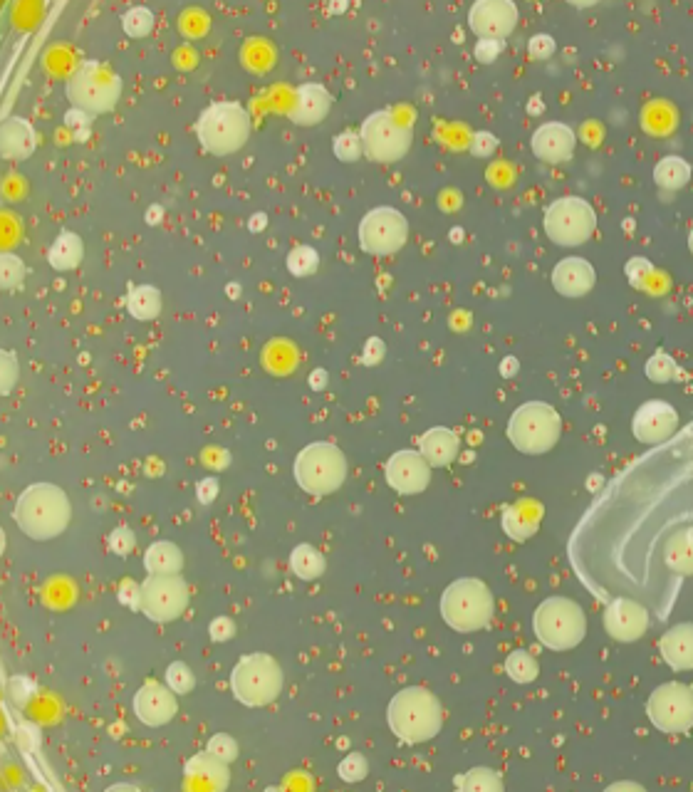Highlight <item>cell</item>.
Returning <instances> with one entry per match:
<instances>
[{"label": "cell", "instance_id": "cell-1", "mask_svg": "<svg viewBox=\"0 0 693 792\" xmlns=\"http://www.w3.org/2000/svg\"><path fill=\"white\" fill-rule=\"evenodd\" d=\"M13 520L20 533L45 543L65 533L72 520V503L55 483H33L15 500Z\"/></svg>", "mask_w": 693, "mask_h": 792}, {"label": "cell", "instance_id": "cell-2", "mask_svg": "<svg viewBox=\"0 0 693 792\" xmlns=\"http://www.w3.org/2000/svg\"><path fill=\"white\" fill-rule=\"evenodd\" d=\"M387 723L401 743H426L444 728V706L426 686H404L389 701Z\"/></svg>", "mask_w": 693, "mask_h": 792}, {"label": "cell", "instance_id": "cell-3", "mask_svg": "<svg viewBox=\"0 0 693 792\" xmlns=\"http://www.w3.org/2000/svg\"><path fill=\"white\" fill-rule=\"evenodd\" d=\"M250 122L248 109L241 102L223 99V102H211L196 119V139L208 154L228 156L243 149L250 139Z\"/></svg>", "mask_w": 693, "mask_h": 792}, {"label": "cell", "instance_id": "cell-4", "mask_svg": "<svg viewBox=\"0 0 693 792\" xmlns=\"http://www.w3.org/2000/svg\"><path fill=\"white\" fill-rule=\"evenodd\" d=\"M495 597L491 587L476 577H461L441 594V617L453 632L473 634L491 624Z\"/></svg>", "mask_w": 693, "mask_h": 792}, {"label": "cell", "instance_id": "cell-5", "mask_svg": "<svg viewBox=\"0 0 693 792\" xmlns=\"http://www.w3.org/2000/svg\"><path fill=\"white\" fill-rule=\"evenodd\" d=\"M533 632L545 649L570 651L587 637V614L570 597H547L533 614Z\"/></svg>", "mask_w": 693, "mask_h": 792}, {"label": "cell", "instance_id": "cell-6", "mask_svg": "<svg viewBox=\"0 0 693 792\" xmlns=\"http://www.w3.org/2000/svg\"><path fill=\"white\" fill-rule=\"evenodd\" d=\"M347 456L330 441H315L297 453L293 463L295 483L307 495L325 498L340 491L347 481Z\"/></svg>", "mask_w": 693, "mask_h": 792}, {"label": "cell", "instance_id": "cell-7", "mask_svg": "<svg viewBox=\"0 0 693 792\" xmlns=\"http://www.w3.org/2000/svg\"><path fill=\"white\" fill-rule=\"evenodd\" d=\"M505 436L515 451L525 456H543L562 436V416L545 401H525L508 419Z\"/></svg>", "mask_w": 693, "mask_h": 792}, {"label": "cell", "instance_id": "cell-8", "mask_svg": "<svg viewBox=\"0 0 693 792\" xmlns=\"http://www.w3.org/2000/svg\"><path fill=\"white\" fill-rule=\"evenodd\" d=\"M65 95L72 107L90 117L107 114L122 99V77L104 62L85 60L67 77Z\"/></svg>", "mask_w": 693, "mask_h": 792}, {"label": "cell", "instance_id": "cell-9", "mask_svg": "<svg viewBox=\"0 0 693 792\" xmlns=\"http://www.w3.org/2000/svg\"><path fill=\"white\" fill-rule=\"evenodd\" d=\"M285 676L278 659L263 651H253L238 659L231 671V691L238 703L248 708L270 706L283 693Z\"/></svg>", "mask_w": 693, "mask_h": 792}, {"label": "cell", "instance_id": "cell-10", "mask_svg": "<svg viewBox=\"0 0 693 792\" xmlns=\"http://www.w3.org/2000/svg\"><path fill=\"white\" fill-rule=\"evenodd\" d=\"M545 236L560 248L585 246L597 231V211L587 198L560 196L547 203L543 216Z\"/></svg>", "mask_w": 693, "mask_h": 792}, {"label": "cell", "instance_id": "cell-11", "mask_svg": "<svg viewBox=\"0 0 693 792\" xmlns=\"http://www.w3.org/2000/svg\"><path fill=\"white\" fill-rule=\"evenodd\" d=\"M646 718L666 736H684L693 728V686L666 681L646 698Z\"/></svg>", "mask_w": 693, "mask_h": 792}, {"label": "cell", "instance_id": "cell-12", "mask_svg": "<svg viewBox=\"0 0 693 792\" xmlns=\"http://www.w3.org/2000/svg\"><path fill=\"white\" fill-rule=\"evenodd\" d=\"M364 156L377 164H396L411 149V129L394 117L389 109H377L359 127Z\"/></svg>", "mask_w": 693, "mask_h": 792}, {"label": "cell", "instance_id": "cell-13", "mask_svg": "<svg viewBox=\"0 0 693 792\" xmlns=\"http://www.w3.org/2000/svg\"><path fill=\"white\" fill-rule=\"evenodd\" d=\"M359 248L369 255H394L409 241V221L394 206H377L364 213L357 228Z\"/></svg>", "mask_w": 693, "mask_h": 792}, {"label": "cell", "instance_id": "cell-14", "mask_svg": "<svg viewBox=\"0 0 693 792\" xmlns=\"http://www.w3.org/2000/svg\"><path fill=\"white\" fill-rule=\"evenodd\" d=\"M191 602L189 582L179 575H149L139 592V612L156 624H169L186 612Z\"/></svg>", "mask_w": 693, "mask_h": 792}, {"label": "cell", "instance_id": "cell-15", "mask_svg": "<svg viewBox=\"0 0 693 792\" xmlns=\"http://www.w3.org/2000/svg\"><path fill=\"white\" fill-rule=\"evenodd\" d=\"M602 622L609 639H614L619 644H634L639 639H644V634L649 632L651 614L637 597L617 594V597H612L607 602Z\"/></svg>", "mask_w": 693, "mask_h": 792}, {"label": "cell", "instance_id": "cell-16", "mask_svg": "<svg viewBox=\"0 0 693 792\" xmlns=\"http://www.w3.org/2000/svg\"><path fill=\"white\" fill-rule=\"evenodd\" d=\"M679 431V411L669 401L651 399L644 401L632 419V434L639 444L661 446L674 439Z\"/></svg>", "mask_w": 693, "mask_h": 792}, {"label": "cell", "instance_id": "cell-17", "mask_svg": "<svg viewBox=\"0 0 693 792\" xmlns=\"http://www.w3.org/2000/svg\"><path fill=\"white\" fill-rule=\"evenodd\" d=\"M384 478L399 495H419L429 488L431 466L416 448H401L384 463Z\"/></svg>", "mask_w": 693, "mask_h": 792}, {"label": "cell", "instance_id": "cell-18", "mask_svg": "<svg viewBox=\"0 0 693 792\" xmlns=\"http://www.w3.org/2000/svg\"><path fill=\"white\" fill-rule=\"evenodd\" d=\"M518 20L520 10L513 0H476L468 8V28L481 40H505Z\"/></svg>", "mask_w": 693, "mask_h": 792}, {"label": "cell", "instance_id": "cell-19", "mask_svg": "<svg viewBox=\"0 0 693 792\" xmlns=\"http://www.w3.org/2000/svg\"><path fill=\"white\" fill-rule=\"evenodd\" d=\"M132 708L139 723L149 728H161L174 721V716L179 713V698L169 684L149 679L134 693Z\"/></svg>", "mask_w": 693, "mask_h": 792}, {"label": "cell", "instance_id": "cell-20", "mask_svg": "<svg viewBox=\"0 0 693 792\" xmlns=\"http://www.w3.org/2000/svg\"><path fill=\"white\" fill-rule=\"evenodd\" d=\"M530 149H533L535 159L545 161V164H567L575 156L577 134L565 122H545L533 132Z\"/></svg>", "mask_w": 693, "mask_h": 792}, {"label": "cell", "instance_id": "cell-21", "mask_svg": "<svg viewBox=\"0 0 693 792\" xmlns=\"http://www.w3.org/2000/svg\"><path fill=\"white\" fill-rule=\"evenodd\" d=\"M550 283L555 293L567 297V300H580V297L590 295L597 285V270L590 260L570 255V258H562L560 263H555Z\"/></svg>", "mask_w": 693, "mask_h": 792}, {"label": "cell", "instance_id": "cell-22", "mask_svg": "<svg viewBox=\"0 0 693 792\" xmlns=\"http://www.w3.org/2000/svg\"><path fill=\"white\" fill-rule=\"evenodd\" d=\"M332 109V95L322 82H305L295 90L293 107H290V119L297 127H315L325 122V117Z\"/></svg>", "mask_w": 693, "mask_h": 792}, {"label": "cell", "instance_id": "cell-23", "mask_svg": "<svg viewBox=\"0 0 693 792\" xmlns=\"http://www.w3.org/2000/svg\"><path fill=\"white\" fill-rule=\"evenodd\" d=\"M545 508L540 500L535 498H520L515 503L505 505L503 508V530L510 540L515 543H525L533 538L540 530L543 523Z\"/></svg>", "mask_w": 693, "mask_h": 792}, {"label": "cell", "instance_id": "cell-24", "mask_svg": "<svg viewBox=\"0 0 693 792\" xmlns=\"http://www.w3.org/2000/svg\"><path fill=\"white\" fill-rule=\"evenodd\" d=\"M38 149V132L25 117H8L0 124V156L5 161H25Z\"/></svg>", "mask_w": 693, "mask_h": 792}, {"label": "cell", "instance_id": "cell-25", "mask_svg": "<svg viewBox=\"0 0 693 792\" xmlns=\"http://www.w3.org/2000/svg\"><path fill=\"white\" fill-rule=\"evenodd\" d=\"M659 654L664 664L674 671L693 669V622H679L661 634Z\"/></svg>", "mask_w": 693, "mask_h": 792}, {"label": "cell", "instance_id": "cell-26", "mask_svg": "<svg viewBox=\"0 0 693 792\" xmlns=\"http://www.w3.org/2000/svg\"><path fill=\"white\" fill-rule=\"evenodd\" d=\"M419 453L429 461L431 468H446L461 453V439L448 426H431L419 436Z\"/></svg>", "mask_w": 693, "mask_h": 792}, {"label": "cell", "instance_id": "cell-27", "mask_svg": "<svg viewBox=\"0 0 693 792\" xmlns=\"http://www.w3.org/2000/svg\"><path fill=\"white\" fill-rule=\"evenodd\" d=\"M184 773L189 780L208 783L213 790H226L228 783H231L228 763H223L221 758H216V755L208 753V750L191 755V758L184 763Z\"/></svg>", "mask_w": 693, "mask_h": 792}, {"label": "cell", "instance_id": "cell-28", "mask_svg": "<svg viewBox=\"0 0 693 792\" xmlns=\"http://www.w3.org/2000/svg\"><path fill=\"white\" fill-rule=\"evenodd\" d=\"M661 562L679 580L693 575V528L679 530L661 547Z\"/></svg>", "mask_w": 693, "mask_h": 792}, {"label": "cell", "instance_id": "cell-29", "mask_svg": "<svg viewBox=\"0 0 693 792\" xmlns=\"http://www.w3.org/2000/svg\"><path fill=\"white\" fill-rule=\"evenodd\" d=\"M85 260V243L77 233L60 231V236L52 241L48 248V263L57 273H67V270L80 268V263Z\"/></svg>", "mask_w": 693, "mask_h": 792}, {"label": "cell", "instance_id": "cell-30", "mask_svg": "<svg viewBox=\"0 0 693 792\" xmlns=\"http://www.w3.org/2000/svg\"><path fill=\"white\" fill-rule=\"evenodd\" d=\"M144 570L149 575H179L184 570V552L169 540H156L144 552Z\"/></svg>", "mask_w": 693, "mask_h": 792}, {"label": "cell", "instance_id": "cell-31", "mask_svg": "<svg viewBox=\"0 0 693 792\" xmlns=\"http://www.w3.org/2000/svg\"><path fill=\"white\" fill-rule=\"evenodd\" d=\"M691 176L693 169L689 161L676 154L664 156L654 166V184L664 191H681L684 186H689Z\"/></svg>", "mask_w": 693, "mask_h": 792}, {"label": "cell", "instance_id": "cell-32", "mask_svg": "<svg viewBox=\"0 0 693 792\" xmlns=\"http://www.w3.org/2000/svg\"><path fill=\"white\" fill-rule=\"evenodd\" d=\"M161 290L154 285H132L127 293V312L139 322H151L161 315Z\"/></svg>", "mask_w": 693, "mask_h": 792}, {"label": "cell", "instance_id": "cell-33", "mask_svg": "<svg viewBox=\"0 0 693 792\" xmlns=\"http://www.w3.org/2000/svg\"><path fill=\"white\" fill-rule=\"evenodd\" d=\"M325 570H327V560L315 545L300 543L297 547H293V552H290V572H293L297 580H305V582L320 580V577L325 575Z\"/></svg>", "mask_w": 693, "mask_h": 792}, {"label": "cell", "instance_id": "cell-34", "mask_svg": "<svg viewBox=\"0 0 693 792\" xmlns=\"http://www.w3.org/2000/svg\"><path fill=\"white\" fill-rule=\"evenodd\" d=\"M297 357L300 354H297L293 342L273 340L263 349V367L270 374H275V377H288V374H293L297 369V362H300Z\"/></svg>", "mask_w": 693, "mask_h": 792}, {"label": "cell", "instance_id": "cell-35", "mask_svg": "<svg viewBox=\"0 0 693 792\" xmlns=\"http://www.w3.org/2000/svg\"><path fill=\"white\" fill-rule=\"evenodd\" d=\"M505 674H508L510 681L515 684L525 686L533 684L535 679L540 676V664L528 649H513L508 656H505Z\"/></svg>", "mask_w": 693, "mask_h": 792}, {"label": "cell", "instance_id": "cell-36", "mask_svg": "<svg viewBox=\"0 0 693 792\" xmlns=\"http://www.w3.org/2000/svg\"><path fill=\"white\" fill-rule=\"evenodd\" d=\"M453 785H456V788L461 792H503L505 790L503 778H500L498 770H493V768H471L468 773L453 778Z\"/></svg>", "mask_w": 693, "mask_h": 792}, {"label": "cell", "instance_id": "cell-37", "mask_svg": "<svg viewBox=\"0 0 693 792\" xmlns=\"http://www.w3.org/2000/svg\"><path fill=\"white\" fill-rule=\"evenodd\" d=\"M241 57H243V65H246L250 72L263 75V72H268L270 67H273L275 50L265 38H250L248 43L243 45Z\"/></svg>", "mask_w": 693, "mask_h": 792}, {"label": "cell", "instance_id": "cell-38", "mask_svg": "<svg viewBox=\"0 0 693 792\" xmlns=\"http://www.w3.org/2000/svg\"><path fill=\"white\" fill-rule=\"evenodd\" d=\"M644 374L649 382L669 384V382H674V379H679L681 369L669 352H664V349H656V352L646 359Z\"/></svg>", "mask_w": 693, "mask_h": 792}, {"label": "cell", "instance_id": "cell-39", "mask_svg": "<svg viewBox=\"0 0 693 792\" xmlns=\"http://www.w3.org/2000/svg\"><path fill=\"white\" fill-rule=\"evenodd\" d=\"M285 265H288V273L293 278H310L320 268V253L312 246H295L290 248Z\"/></svg>", "mask_w": 693, "mask_h": 792}, {"label": "cell", "instance_id": "cell-40", "mask_svg": "<svg viewBox=\"0 0 693 792\" xmlns=\"http://www.w3.org/2000/svg\"><path fill=\"white\" fill-rule=\"evenodd\" d=\"M122 30L134 40H142L154 30V13L144 5H134L122 15Z\"/></svg>", "mask_w": 693, "mask_h": 792}, {"label": "cell", "instance_id": "cell-41", "mask_svg": "<svg viewBox=\"0 0 693 792\" xmlns=\"http://www.w3.org/2000/svg\"><path fill=\"white\" fill-rule=\"evenodd\" d=\"M332 154H335L340 161H345V164H354V161L362 159L364 144H362V137H359V132H354V129H345V132L337 134V137L332 139Z\"/></svg>", "mask_w": 693, "mask_h": 792}, {"label": "cell", "instance_id": "cell-42", "mask_svg": "<svg viewBox=\"0 0 693 792\" xmlns=\"http://www.w3.org/2000/svg\"><path fill=\"white\" fill-rule=\"evenodd\" d=\"M337 775H340L345 783H362V780L369 775L367 755L359 753V750L347 753L345 758H342V763L337 765Z\"/></svg>", "mask_w": 693, "mask_h": 792}, {"label": "cell", "instance_id": "cell-43", "mask_svg": "<svg viewBox=\"0 0 693 792\" xmlns=\"http://www.w3.org/2000/svg\"><path fill=\"white\" fill-rule=\"evenodd\" d=\"M25 273H28V268H25V263L18 258V255L13 253L0 255V288L3 290L18 288V285L23 283Z\"/></svg>", "mask_w": 693, "mask_h": 792}, {"label": "cell", "instance_id": "cell-44", "mask_svg": "<svg viewBox=\"0 0 693 792\" xmlns=\"http://www.w3.org/2000/svg\"><path fill=\"white\" fill-rule=\"evenodd\" d=\"M166 684L171 686V691H174L176 696H186V693L194 691L196 676L194 671L189 669V664H184V661H174V664H169V669H166Z\"/></svg>", "mask_w": 693, "mask_h": 792}, {"label": "cell", "instance_id": "cell-45", "mask_svg": "<svg viewBox=\"0 0 693 792\" xmlns=\"http://www.w3.org/2000/svg\"><path fill=\"white\" fill-rule=\"evenodd\" d=\"M206 750L208 753L216 755V758H221L223 763H228V765H231L233 760H238V753H241V750H238L236 738L228 736V733H213V736L208 738Z\"/></svg>", "mask_w": 693, "mask_h": 792}, {"label": "cell", "instance_id": "cell-46", "mask_svg": "<svg viewBox=\"0 0 693 792\" xmlns=\"http://www.w3.org/2000/svg\"><path fill=\"white\" fill-rule=\"evenodd\" d=\"M18 377H20L18 359H15L13 352L3 349V352H0V394L8 396L13 392V387L18 384Z\"/></svg>", "mask_w": 693, "mask_h": 792}, {"label": "cell", "instance_id": "cell-47", "mask_svg": "<svg viewBox=\"0 0 693 792\" xmlns=\"http://www.w3.org/2000/svg\"><path fill=\"white\" fill-rule=\"evenodd\" d=\"M109 550L114 552V555L119 557H127L129 552L134 550V545H137V538H134L132 528H127V525H119V528L112 530V535H109Z\"/></svg>", "mask_w": 693, "mask_h": 792}, {"label": "cell", "instance_id": "cell-48", "mask_svg": "<svg viewBox=\"0 0 693 792\" xmlns=\"http://www.w3.org/2000/svg\"><path fill=\"white\" fill-rule=\"evenodd\" d=\"M555 50H557L555 40H552L547 33L533 35V38L528 40V55H530V60L545 62V60H550L552 55H555Z\"/></svg>", "mask_w": 693, "mask_h": 792}, {"label": "cell", "instance_id": "cell-49", "mask_svg": "<svg viewBox=\"0 0 693 792\" xmlns=\"http://www.w3.org/2000/svg\"><path fill=\"white\" fill-rule=\"evenodd\" d=\"M495 149H498V139H495V134L486 132V129L473 134L471 144H468V151L473 156H478V159H488V156L495 154Z\"/></svg>", "mask_w": 693, "mask_h": 792}, {"label": "cell", "instance_id": "cell-50", "mask_svg": "<svg viewBox=\"0 0 693 792\" xmlns=\"http://www.w3.org/2000/svg\"><path fill=\"white\" fill-rule=\"evenodd\" d=\"M505 50V40H478L476 48H473V57H476L481 65H491V62L498 60Z\"/></svg>", "mask_w": 693, "mask_h": 792}, {"label": "cell", "instance_id": "cell-51", "mask_svg": "<svg viewBox=\"0 0 693 792\" xmlns=\"http://www.w3.org/2000/svg\"><path fill=\"white\" fill-rule=\"evenodd\" d=\"M208 634H211L213 642H231L233 634H236V622L231 617H218L208 624Z\"/></svg>", "mask_w": 693, "mask_h": 792}, {"label": "cell", "instance_id": "cell-52", "mask_svg": "<svg viewBox=\"0 0 693 792\" xmlns=\"http://www.w3.org/2000/svg\"><path fill=\"white\" fill-rule=\"evenodd\" d=\"M218 491H221V483H218L216 476H206L203 481L196 483V498L201 505H211Z\"/></svg>", "mask_w": 693, "mask_h": 792}, {"label": "cell", "instance_id": "cell-53", "mask_svg": "<svg viewBox=\"0 0 693 792\" xmlns=\"http://www.w3.org/2000/svg\"><path fill=\"white\" fill-rule=\"evenodd\" d=\"M384 354H387V345H384L379 337H369L362 352V362L367 364V367H377V364L384 359Z\"/></svg>", "mask_w": 693, "mask_h": 792}, {"label": "cell", "instance_id": "cell-54", "mask_svg": "<svg viewBox=\"0 0 693 792\" xmlns=\"http://www.w3.org/2000/svg\"><path fill=\"white\" fill-rule=\"evenodd\" d=\"M139 592H142V585H134L132 580H124L122 587H119V602L139 612Z\"/></svg>", "mask_w": 693, "mask_h": 792}, {"label": "cell", "instance_id": "cell-55", "mask_svg": "<svg viewBox=\"0 0 693 792\" xmlns=\"http://www.w3.org/2000/svg\"><path fill=\"white\" fill-rule=\"evenodd\" d=\"M518 369H520V364L515 357H505L503 362H500V374H503L505 379H513L515 374H518Z\"/></svg>", "mask_w": 693, "mask_h": 792}, {"label": "cell", "instance_id": "cell-56", "mask_svg": "<svg viewBox=\"0 0 693 792\" xmlns=\"http://www.w3.org/2000/svg\"><path fill=\"white\" fill-rule=\"evenodd\" d=\"M310 387L317 389V392H322V389L327 387V372H325V369H315V372L310 374Z\"/></svg>", "mask_w": 693, "mask_h": 792}, {"label": "cell", "instance_id": "cell-57", "mask_svg": "<svg viewBox=\"0 0 693 792\" xmlns=\"http://www.w3.org/2000/svg\"><path fill=\"white\" fill-rule=\"evenodd\" d=\"M619 790H637V792H644V785L639 783H632V780H624V783H612L607 785V792H619Z\"/></svg>", "mask_w": 693, "mask_h": 792}, {"label": "cell", "instance_id": "cell-58", "mask_svg": "<svg viewBox=\"0 0 693 792\" xmlns=\"http://www.w3.org/2000/svg\"><path fill=\"white\" fill-rule=\"evenodd\" d=\"M253 218V221H250V231H263L265 228V213H255V216H250Z\"/></svg>", "mask_w": 693, "mask_h": 792}, {"label": "cell", "instance_id": "cell-59", "mask_svg": "<svg viewBox=\"0 0 693 792\" xmlns=\"http://www.w3.org/2000/svg\"><path fill=\"white\" fill-rule=\"evenodd\" d=\"M533 99H535V102L528 104V112H535V109H538V112H543L545 107H543V102H540V97H533Z\"/></svg>", "mask_w": 693, "mask_h": 792}, {"label": "cell", "instance_id": "cell-60", "mask_svg": "<svg viewBox=\"0 0 693 792\" xmlns=\"http://www.w3.org/2000/svg\"><path fill=\"white\" fill-rule=\"evenodd\" d=\"M107 790L109 792H114V790H137V785H124V783L122 785H109Z\"/></svg>", "mask_w": 693, "mask_h": 792}, {"label": "cell", "instance_id": "cell-61", "mask_svg": "<svg viewBox=\"0 0 693 792\" xmlns=\"http://www.w3.org/2000/svg\"><path fill=\"white\" fill-rule=\"evenodd\" d=\"M689 250H691V255H693V226H691V231H689Z\"/></svg>", "mask_w": 693, "mask_h": 792}]
</instances>
